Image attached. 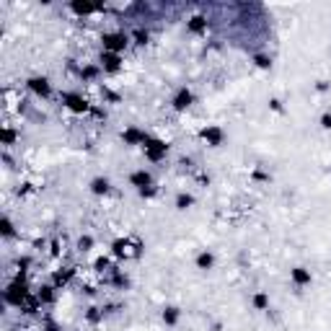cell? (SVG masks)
Masks as SVG:
<instances>
[{
    "instance_id": "obj_20",
    "label": "cell",
    "mask_w": 331,
    "mask_h": 331,
    "mask_svg": "<svg viewBox=\"0 0 331 331\" xmlns=\"http://www.w3.org/2000/svg\"><path fill=\"white\" fill-rule=\"evenodd\" d=\"M191 204H194V197H191V194H187V191H181L179 197H176V207L179 210H187V207H191Z\"/></svg>"
},
{
    "instance_id": "obj_8",
    "label": "cell",
    "mask_w": 331,
    "mask_h": 331,
    "mask_svg": "<svg viewBox=\"0 0 331 331\" xmlns=\"http://www.w3.org/2000/svg\"><path fill=\"white\" fill-rule=\"evenodd\" d=\"M130 184H132V187H138L140 191H145V189L155 187V184H153L150 171H145V168H140V171H132V174H130Z\"/></svg>"
},
{
    "instance_id": "obj_12",
    "label": "cell",
    "mask_w": 331,
    "mask_h": 331,
    "mask_svg": "<svg viewBox=\"0 0 331 331\" xmlns=\"http://www.w3.org/2000/svg\"><path fill=\"white\" fill-rule=\"evenodd\" d=\"M290 280L298 284V287H305V284H311L313 275H311V269H305V267H295V269H290Z\"/></svg>"
},
{
    "instance_id": "obj_2",
    "label": "cell",
    "mask_w": 331,
    "mask_h": 331,
    "mask_svg": "<svg viewBox=\"0 0 331 331\" xmlns=\"http://www.w3.org/2000/svg\"><path fill=\"white\" fill-rule=\"evenodd\" d=\"M101 44H104V52L122 54L130 44V37L124 31H106V34H101Z\"/></svg>"
},
{
    "instance_id": "obj_3",
    "label": "cell",
    "mask_w": 331,
    "mask_h": 331,
    "mask_svg": "<svg viewBox=\"0 0 331 331\" xmlns=\"http://www.w3.org/2000/svg\"><path fill=\"white\" fill-rule=\"evenodd\" d=\"M142 150H145V158L147 161H153V163H158V161H163L166 158V153H168V145L163 142V140H155V138H150L145 145H142Z\"/></svg>"
},
{
    "instance_id": "obj_21",
    "label": "cell",
    "mask_w": 331,
    "mask_h": 331,
    "mask_svg": "<svg viewBox=\"0 0 331 331\" xmlns=\"http://www.w3.org/2000/svg\"><path fill=\"white\" fill-rule=\"evenodd\" d=\"M179 316H181L179 308H166V311H163V321H166L168 326H174V324L179 321Z\"/></svg>"
},
{
    "instance_id": "obj_14",
    "label": "cell",
    "mask_w": 331,
    "mask_h": 331,
    "mask_svg": "<svg viewBox=\"0 0 331 331\" xmlns=\"http://www.w3.org/2000/svg\"><path fill=\"white\" fill-rule=\"evenodd\" d=\"M67 8H70L73 13H78V16H91V13H98L104 5H96V3H70Z\"/></svg>"
},
{
    "instance_id": "obj_17",
    "label": "cell",
    "mask_w": 331,
    "mask_h": 331,
    "mask_svg": "<svg viewBox=\"0 0 331 331\" xmlns=\"http://www.w3.org/2000/svg\"><path fill=\"white\" fill-rule=\"evenodd\" d=\"M212 264H215V256H212V251H202V254L197 256V269L207 272V269H212Z\"/></svg>"
},
{
    "instance_id": "obj_5",
    "label": "cell",
    "mask_w": 331,
    "mask_h": 331,
    "mask_svg": "<svg viewBox=\"0 0 331 331\" xmlns=\"http://www.w3.org/2000/svg\"><path fill=\"white\" fill-rule=\"evenodd\" d=\"M26 88L31 91V94L42 96V98H49V96H52V86H49V81H47L44 75H34V78H29V81H26Z\"/></svg>"
},
{
    "instance_id": "obj_4",
    "label": "cell",
    "mask_w": 331,
    "mask_h": 331,
    "mask_svg": "<svg viewBox=\"0 0 331 331\" xmlns=\"http://www.w3.org/2000/svg\"><path fill=\"white\" fill-rule=\"evenodd\" d=\"M62 104L70 109L73 114H88L91 111L88 98H83L81 94H62Z\"/></svg>"
},
{
    "instance_id": "obj_13",
    "label": "cell",
    "mask_w": 331,
    "mask_h": 331,
    "mask_svg": "<svg viewBox=\"0 0 331 331\" xmlns=\"http://www.w3.org/2000/svg\"><path fill=\"white\" fill-rule=\"evenodd\" d=\"M54 290H57L54 284H39V287L34 290V292H37V298L42 300V305H49V303H54V298H57V292H54Z\"/></svg>"
},
{
    "instance_id": "obj_9",
    "label": "cell",
    "mask_w": 331,
    "mask_h": 331,
    "mask_svg": "<svg viewBox=\"0 0 331 331\" xmlns=\"http://www.w3.org/2000/svg\"><path fill=\"white\" fill-rule=\"evenodd\" d=\"M101 70L104 73H119L122 70V54L101 52Z\"/></svg>"
},
{
    "instance_id": "obj_24",
    "label": "cell",
    "mask_w": 331,
    "mask_h": 331,
    "mask_svg": "<svg viewBox=\"0 0 331 331\" xmlns=\"http://www.w3.org/2000/svg\"><path fill=\"white\" fill-rule=\"evenodd\" d=\"M13 142H16V132L5 124V127H3V145H13Z\"/></svg>"
},
{
    "instance_id": "obj_6",
    "label": "cell",
    "mask_w": 331,
    "mask_h": 331,
    "mask_svg": "<svg viewBox=\"0 0 331 331\" xmlns=\"http://www.w3.org/2000/svg\"><path fill=\"white\" fill-rule=\"evenodd\" d=\"M174 109L176 111H187L191 104H194V94H191V88H187V86H181L179 91H176V96H174Z\"/></svg>"
},
{
    "instance_id": "obj_10",
    "label": "cell",
    "mask_w": 331,
    "mask_h": 331,
    "mask_svg": "<svg viewBox=\"0 0 331 331\" xmlns=\"http://www.w3.org/2000/svg\"><path fill=\"white\" fill-rule=\"evenodd\" d=\"M202 140H207L212 147H218L225 140V132H223V127H218V124H210V127L202 130Z\"/></svg>"
},
{
    "instance_id": "obj_27",
    "label": "cell",
    "mask_w": 331,
    "mask_h": 331,
    "mask_svg": "<svg viewBox=\"0 0 331 331\" xmlns=\"http://www.w3.org/2000/svg\"><path fill=\"white\" fill-rule=\"evenodd\" d=\"M321 127L324 130H331V111H326L324 117H321Z\"/></svg>"
},
{
    "instance_id": "obj_1",
    "label": "cell",
    "mask_w": 331,
    "mask_h": 331,
    "mask_svg": "<svg viewBox=\"0 0 331 331\" xmlns=\"http://www.w3.org/2000/svg\"><path fill=\"white\" fill-rule=\"evenodd\" d=\"M111 251L117 259H138L142 251V243L138 238H119V241L111 243Z\"/></svg>"
},
{
    "instance_id": "obj_25",
    "label": "cell",
    "mask_w": 331,
    "mask_h": 331,
    "mask_svg": "<svg viewBox=\"0 0 331 331\" xmlns=\"http://www.w3.org/2000/svg\"><path fill=\"white\" fill-rule=\"evenodd\" d=\"M91 246H94V238H91V236H83L81 241H78V248H81V251H91Z\"/></svg>"
},
{
    "instance_id": "obj_7",
    "label": "cell",
    "mask_w": 331,
    "mask_h": 331,
    "mask_svg": "<svg viewBox=\"0 0 331 331\" xmlns=\"http://www.w3.org/2000/svg\"><path fill=\"white\" fill-rule=\"evenodd\" d=\"M122 140L127 145H145L147 140H150V135H147L145 130H140V127H127L122 132Z\"/></svg>"
},
{
    "instance_id": "obj_18",
    "label": "cell",
    "mask_w": 331,
    "mask_h": 331,
    "mask_svg": "<svg viewBox=\"0 0 331 331\" xmlns=\"http://www.w3.org/2000/svg\"><path fill=\"white\" fill-rule=\"evenodd\" d=\"M109 189H111V184H109V179H104V176H98V179L91 181V191H94V194H106Z\"/></svg>"
},
{
    "instance_id": "obj_22",
    "label": "cell",
    "mask_w": 331,
    "mask_h": 331,
    "mask_svg": "<svg viewBox=\"0 0 331 331\" xmlns=\"http://www.w3.org/2000/svg\"><path fill=\"white\" fill-rule=\"evenodd\" d=\"M86 318H88L91 324H98L101 318H104V308H88V311H86Z\"/></svg>"
},
{
    "instance_id": "obj_16",
    "label": "cell",
    "mask_w": 331,
    "mask_h": 331,
    "mask_svg": "<svg viewBox=\"0 0 331 331\" xmlns=\"http://www.w3.org/2000/svg\"><path fill=\"white\" fill-rule=\"evenodd\" d=\"M130 39H132L135 44H140V47H145V44L150 42V31L142 29V26H135V29H132V34H130Z\"/></svg>"
},
{
    "instance_id": "obj_26",
    "label": "cell",
    "mask_w": 331,
    "mask_h": 331,
    "mask_svg": "<svg viewBox=\"0 0 331 331\" xmlns=\"http://www.w3.org/2000/svg\"><path fill=\"white\" fill-rule=\"evenodd\" d=\"M254 60H256L259 67H272V57H267V54H256Z\"/></svg>"
},
{
    "instance_id": "obj_15",
    "label": "cell",
    "mask_w": 331,
    "mask_h": 331,
    "mask_svg": "<svg viewBox=\"0 0 331 331\" xmlns=\"http://www.w3.org/2000/svg\"><path fill=\"white\" fill-rule=\"evenodd\" d=\"M207 18L204 16H191L189 18V24H187V29L191 31V34H207Z\"/></svg>"
},
{
    "instance_id": "obj_23",
    "label": "cell",
    "mask_w": 331,
    "mask_h": 331,
    "mask_svg": "<svg viewBox=\"0 0 331 331\" xmlns=\"http://www.w3.org/2000/svg\"><path fill=\"white\" fill-rule=\"evenodd\" d=\"M16 236V228H13V223H10V218L5 215L3 218V238H13Z\"/></svg>"
},
{
    "instance_id": "obj_11",
    "label": "cell",
    "mask_w": 331,
    "mask_h": 331,
    "mask_svg": "<svg viewBox=\"0 0 331 331\" xmlns=\"http://www.w3.org/2000/svg\"><path fill=\"white\" fill-rule=\"evenodd\" d=\"M75 275H78V269H75V267H67V269H57L54 275H52V284H54L57 290H62L65 284L70 282Z\"/></svg>"
},
{
    "instance_id": "obj_19",
    "label": "cell",
    "mask_w": 331,
    "mask_h": 331,
    "mask_svg": "<svg viewBox=\"0 0 331 331\" xmlns=\"http://www.w3.org/2000/svg\"><path fill=\"white\" fill-rule=\"evenodd\" d=\"M254 308L256 311H269V295L267 292H256L254 295Z\"/></svg>"
}]
</instances>
